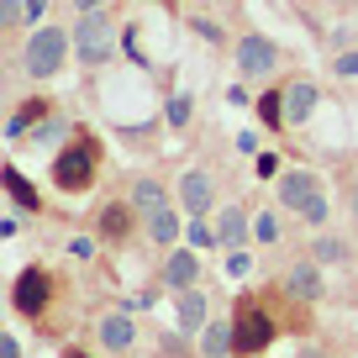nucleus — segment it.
<instances>
[{
	"instance_id": "nucleus-26",
	"label": "nucleus",
	"mask_w": 358,
	"mask_h": 358,
	"mask_svg": "<svg viewBox=\"0 0 358 358\" xmlns=\"http://www.w3.org/2000/svg\"><path fill=\"white\" fill-rule=\"evenodd\" d=\"M164 116H169V127H190V95H169V106H164Z\"/></svg>"
},
{
	"instance_id": "nucleus-19",
	"label": "nucleus",
	"mask_w": 358,
	"mask_h": 358,
	"mask_svg": "<svg viewBox=\"0 0 358 358\" xmlns=\"http://www.w3.org/2000/svg\"><path fill=\"white\" fill-rule=\"evenodd\" d=\"M148 237H153L158 248H174L179 237H185V222L174 216V206H164L158 216H148Z\"/></svg>"
},
{
	"instance_id": "nucleus-35",
	"label": "nucleus",
	"mask_w": 358,
	"mask_h": 358,
	"mask_svg": "<svg viewBox=\"0 0 358 358\" xmlns=\"http://www.w3.org/2000/svg\"><path fill=\"white\" fill-rule=\"evenodd\" d=\"M348 211L358 216V174H353V190H348Z\"/></svg>"
},
{
	"instance_id": "nucleus-16",
	"label": "nucleus",
	"mask_w": 358,
	"mask_h": 358,
	"mask_svg": "<svg viewBox=\"0 0 358 358\" xmlns=\"http://www.w3.org/2000/svg\"><path fill=\"white\" fill-rule=\"evenodd\" d=\"M127 201L137 206V216H158L169 206V190H164V179H132V190H127Z\"/></svg>"
},
{
	"instance_id": "nucleus-1",
	"label": "nucleus",
	"mask_w": 358,
	"mask_h": 358,
	"mask_svg": "<svg viewBox=\"0 0 358 358\" xmlns=\"http://www.w3.org/2000/svg\"><path fill=\"white\" fill-rule=\"evenodd\" d=\"M274 195H280V211H290L295 222L316 227V232L332 222V201H327V190H322V174H311V169L280 174L274 179Z\"/></svg>"
},
{
	"instance_id": "nucleus-27",
	"label": "nucleus",
	"mask_w": 358,
	"mask_h": 358,
	"mask_svg": "<svg viewBox=\"0 0 358 358\" xmlns=\"http://www.w3.org/2000/svg\"><path fill=\"white\" fill-rule=\"evenodd\" d=\"M332 74H337V79H358V48L332 53Z\"/></svg>"
},
{
	"instance_id": "nucleus-34",
	"label": "nucleus",
	"mask_w": 358,
	"mask_h": 358,
	"mask_svg": "<svg viewBox=\"0 0 358 358\" xmlns=\"http://www.w3.org/2000/svg\"><path fill=\"white\" fill-rule=\"evenodd\" d=\"M101 6H106V0H74V11H79V16H85V11H101Z\"/></svg>"
},
{
	"instance_id": "nucleus-37",
	"label": "nucleus",
	"mask_w": 358,
	"mask_h": 358,
	"mask_svg": "<svg viewBox=\"0 0 358 358\" xmlns=\"http://www.w3.org/2000/svg\"><path fill=\"white\" fill-rule=\"evenodd\" d=\"M327 6H348V0H327Z\"/></svg>"
},
{
	"instance_id": "nucleus-32",
	"label": "nucleus",
	"mask_w": 358,
	"mask_h": 358,
	"mask_svg": "<svg viewBox=\"0 0 358 358\" xmlns=\"http://www.w3.org/2000/svg\"><path fill=\"white\" fill-rule=\"evenodd\" d=\"M258 174L274 179V174H280V158H274V153H258Z\"/></svg>"
},
{
	"instance_id": "nucleus-6",
	"label": "nucleus",
	"mask_w": 358,
	"mask_h": 358,
	"mask_svg": "<svg viewBox=\"0 0 358 358\" xmlns=\"http://www.w3.org/2000/svg\"><path fill=\"white\" fill-rule=\"evenodd\" d=\"M232 322H237V353H243V358H258L268 343H274V316H268L264 306L243 301Z\"/></svg>"
},
{
	"instance_id": "nucleus-12",
	"label": "nucleus",
	"mask_w": 358,
	"mask_h": 358,
	"mask_svg": "<svg viewBox=\"0 0 358 358\" xmlns=\"http://www.w3.org/2000/svg\"><path fill=\"white\" fill-rule=\"evenodd\" d=\"M101 348H106V353H132V348H137V322H132V311L101 316Z\"/></svg>"
},
{
	"instance_id": "nucleus-18",
	"label": "nucleus",
	"mask_w": 358,
	"mask_h": 358,
	"mask_svg": "<svg viewBox=\"0 0 358 358\" xmlns=\"http://www.w3.org/2000/svg\"><path fill=\"white\" fill-rule=\"evenodd\" d=\"M216 243L222 248H243L248 243V211L243 206H227V211L216 216Z\"/></svg>"
},
{
	"instance_id": "nucleus-39",
	"label": "nucleus",
	"mask_w": 358,
	"mask_h": 358,
	"mask_svg": "<svg viewBox=\"0 0 358 358\" xmlns=\"http://www.w3.org/2000/svg\"><path fill=\"white\" fill-rule=\"evenodd\" d=\"M258 358H264V353H258Z\"/></svg>"
},
{
	"instance_id": "nucleus-17",
	"label": "nucleus",
	"mask_w": 358,
	"mask_h": 358,
	"mask_svg": "<svg viewBox=\"0 0 358 358\" xmlns=\"http://www.w3.org/2000/svg\"><path fill=\"white\" fill-rule=\"evenodd\" d=\"M132 222H137V206L132 201H111L101 211V237H106V243H122V237L132 232Z\"/></svg>"
},
{
	"instance_id": "nucleus-3",
	"label": "nucleus",
	"mask_w": 358,
	"mask_h": 358,
	"mask_svg": "<svg viewBox=\"0 0 358 358\" xmlns=\"http://www.w3.org/2000/svg\"><path fill=\"white\" fill-rule=\"evenodd\" d=\"M116 48H122V22L106 11H85L74 22V53L85 69H106L116 58Z\"/></svg>"
},
{
	"instance_id": "nucleus-30",
	"label": "nucleus",
	"mask_w": 358,
	"mask_h": 358,
	"mask_svg": "<svg viewBox=\"0 0 358 358\" xmlns=\"http://www.w3.org/2000/svg\"><path fill=\"white\" fill-rule=\"evenodd\" d=\"M69 258H95V237H69Z\"/></svg>"
},
{
	"instance_id": "nucleus-5",
	"label": "nucleus",
	"mask_w": 358,
	"mask_h": 358,
	"mask_svg": "<svg viewBox=\"0 0 358 358\" xmlns=\"http://www.w3.org/2000/svg\"><path fill=\"white\" fill-rule=\"evenodd\" d=\"M232 58H237V74H243V79H268L274 69L285 64L280 43H274V37H264V32H243V37L232 43Z\"/></svg>"
},
{
	"instance_id": "nucleus-36",
	"label": "nucleus",
	"mask_w": 358,
	"mask_h": 358,
	"mask_svg": "<svg viewBox=\"0 0 358 358\" xmlns=\"http://www.w3.org/2000/svg\"><path fill=\"white\" fill-rule=\"evenodd\" d=\"M295 358H327V353H322V348H301Z\"/></svg>"
},
{
	"instance_id": "nucleus-15",
	"label": "nucleus",
	"mask_w": 358,
	"mask_h": 358,
	"mask_svg": "<svg viewBox=\"0 0 358 358\" xmlns=\"http://www.w3.org/2000/svg\"><path fill=\"white\" fill-rule=\"evenodd\" d=\"M232 353H237V322L216 316V322L201 332V358H232Z\"/></svg>"
},
{
	"instance_id": "nucleus-38",
	"label": "nucleus",
	"mask_w": 358,
	"mask_h": 358,
	"mask_svg": "<svg viewBox=\"0 0 358 358\" xmlns=\"http://www.w3.org/2000/svg\"><path fill=\"white\" fill-rule=\"evenodd\" d=\"M64 358H85V353H64Z\"/></svg>"
},
{
	"instance_id": "nucleus-11",
	"label": "nucleus",
	"mask_w": 358,
	"mask_h": 358,
	"mask_svg": "<svg viewBox=\"0 0 358 358\" xmlns=\"http://www.w3.org/2000/svg\"><path fill=\"white\" fill-rule=\"evenodd\" d=\"M48 116H53V101H48V95H32V101H22V106L11 111V122H6V137H11V143H22V137L37 132Z\"/></svg>"
},
{
	"instance_id": "nucleus-24",
	"label": "nucleus",
	"mask_w": 358,
	"mask_h": 358,
	"mask_svg": "<svg viewBox=\"0 0 358 358\" xmlns=\"http://www.w3.org/2000/svg\"><path fill=\"white\" fill-rule=\"evenodd\" d=\"M280 232H285V227H280V216H274V211H258L253 216V237H258V243H280Z\"/></svg>"
},
{
	"instance_id": "nucleus-25",
	"label": "nucleus",
	"mask_w": 358,
	"mask_h": 358,
	"mask_svg": "<svg viewBox=\"0 0 358 358\" xmlns=\"http://www.w3.org/2000/svg\"><path fill=\"white\" fill-rule=\"evenodd\" d=\"M190 32H195V37H206L211 48H222V43H227L222 22H211V16H190Z\"/></svg>"
},
{
	"instance_id": "nucleus-4",
	"label": "nucleus",
	"mask_w": 358,
	"mask_h": 358,
	"mask_svg": "<svg viewBox=\"0 0 358 358\" xmlns=\"http://www.w3.org/2000/svg\"><path fill=\"white\" fill-rule=\"evenodd\" d=\"M69 43H74V37H69L64 27H32L27 43H22V74L27 79H53L58 69H64V58H69Z\"/></svg>"
},
{
	"instance_id": "nucleus-33",
	"label": "nucleus",
	"mask_w": 358,
	"mask_h": 358,
	"mask_svg": "<svg viewBox=\"0 0 358 358\" xmlns=\"http://www.w3.org/2000/svg\"><path fill=\"white\" fill-rule=\"evenodd\" d=\"M0 358H22V343H16V337H0Z\"/></svg>"
},
{
	"instance_id": "nucleus-20",
	"label": "nucleus",
	"mask_w": 358,
	"mask_h": 358,
	"mask_svg": "<svg viewBox=\"0 0 358 358\" xmlns=\"http://www.w3.org/2000/svg\"><path fill=\"white\" fill-rule=\"evenodd\" d=\"M311 258H316V264H353V243L337 237V232H322L311 243Z\"/></svg>"
},
{
	"instance_id": "nucleus-7",
	"label": "nucleus",
	"mask_w": 358,
	"mask_h": 358,
	"mask_svg": "<svg viewBox=\"0 0 358 358\" xmlns=\"http://www.w3.org/2000/svg\"><path fill=\"white\" fill-rule=\"evenodd\" d=\"M48 301H53V274H48V268H22V274H16V285H11V306L22 316H43L48 311Z\"/></svg>"
},
{
	"instance_id": "nucleus-23",
	"label": "nucleus",
	"mask_w": 358,
	"mask_h": 358,
	"mask_svg": "<svg viewBox=\"0 0 358 358\" xmlns=\"http://www.w3.org/2000/svg\"><path fill=\"white\" fill-rule=\"evenodd\" d=\"M64 132H69V122H64V116L53 111V116H48V122H43V127L32 132V143H37V148H53V143H58Z\"/></svg>"
},
{
	"instance_id": "nucleus-28",
	"label": "nucleus",
	"mask_w": 358,
	"mask_h": 358,
	"mask_svg": "<svg viewBox=\"0 0 358 358\" xmlns=\"http://www.w3.org/2000/svg\"><path fill=\"white\" fill-rule=\"evenodd\" d=\"M227 274H232V280H248V274H253V253H248V248H232V253H227Z\"/></svg>"
},
{
	"instance_id": "nucleus-22",
	"label": "nucleus",
	"mask_w": 358,
	"mask_h": 358,
	"mask_svg": "<svg viewBox=\"0 0 358 358\" xmlns=\"http://www.w3.org/2000/svg\"><path fill=\"white\" fill-rule=\"evenodd\" d=\"M258 122L264 127H285V85L268 90V95H258Z\"/></svg>"
},
{
	"instance_id": "nucleus-8",
	"label": "nucleus",
	"mask_w": 358,
	"mask_h": 358,
	"mask_svg": "<svg viewBox=\"0 0 358 358\" xmlns=\"http://www.w3.org/2000/svg\"><path fill=\"white\" fill-rule=\"evenodd\" d=\"M211 201H216V179L206 169H190V174L179 179V206L190 216H211Z\"/></svg>"
},
{
	"instance_id": "nucleus-13",
	"label": "nucleus",
	"mask_w": 358,
	"mask_h": 358,
	"mask_svg": "<svg viewBox=\"0 0 358 358\" xmlns=\"http://www.w3.org/2000/svg\"><path fill=\"white\" fill-rule=\"evenodd\" d=\"M285 290H290L301 306H316V301L327 295V285H322V264H316V258H311V264H295L290 274H285Z\"/></svg>"
},
{
	"instance_id": "nucleus-2",
	"label": "nucleus",
	"mask_w": 358,
	"mask_h": 358,
	"mask_svg": "<svg viewBox=\"0 0 358 358\" xmlns=\"http://www.w3.org/2000/svg\"><path fill=\"white\" fill-rule=\"evenodd\" d=\"M95 169H101V143L90 132H74V143L58 148V158H53V185L64 195H85L95 185Z\"/></svg>"
},
{
	"instance_id": "nucleus-21",
	"label": "nucleus",
	"mask_w": 358,
	"mask_h": 358,
	"mask_svg": "<svg viewBox=\"0 0 358 358\" xmlns=\"http://www.w3.org/2000/svg\"><path fill=\"white\" fill-rule=\"evenodd\" d=\"M0 179H6V190H11V201L16 206H22V211H37V206H43V195H37L32 190V185H27V174H22V169H6V174H0Z\"/></svg>"
},
{
	"instance_id": "nucleus-10",
	"label": "nucleus",
	"mask_w": 358,
	"mask_h": 358,
	"mask_svg": "<svg viewBox=\"0 0 358 358\" xmlns=\"http://www.w3.org/2000/svg\"><path fill=\"white\" fill-rule=\"evenodd\" d=\"M195 280H201V258L190 253V248H169V264H164V290H195Z\"/></svg>"
},
{
	"instance_id": "nucleus-9",
	"label": "nucleus",
	"mask_w": 358,
	"mask_h": 358,
	"mask_svg": "<svg viewBox=\"0 0 358 358\" xmlns=\"http://www.w3.org/2000/svg\"><path fill=\"white\" fill-rule=\"evenodd\" d=\"M316 101H322V90L311 85V79H290L285 85V127H306L316 111Z\"/></svg>"
},
{
	"instance_id": "nucleus-29",
	"label": "nucleus",
	"mask_w": 358,
	"mask_h": 358,
	"mask_svg": "<svg viewBox=\"0 0 358 358\" xmlns=\"http://www.w3.org/2000/svg\"><path fill=\"white\" fill-rule=\"evenodd\" d=\"M185 237H190V248H211L216 243V227H206V216H195V222L185 227Z\"/></svg>"
},
{
	"instance_id": "nucleus-14",
	"label": "nucleus",
	"mask_w": 358,
	"mask_h": 358,
	"mask_svg": "<svg viewBox=\"0 0 358 358\" xmlns=\"http://www.w3.org/2000/svg\"><path fill=\"white\" fill-rule=\"evenodd\" d=\"M174 316H179L185 332H206V327H211V301H206L201 290H179L174 295Z\"/></svg>"
},
{
	"instance_id": "nucleus-31",
	"label": "nucleus",
	"mask_w": 358,
	"mask_h": 358,
	"mask_svg": "<svg viewBox=\"0 0 358 358\" xmlns=\"http://www.w3.org/2000/svg\"><path fill=\"white\" fill-rule=\"evenodd\" d=\"M48 0H27V27H48Z\"/></svg>"
}]
</instances>
